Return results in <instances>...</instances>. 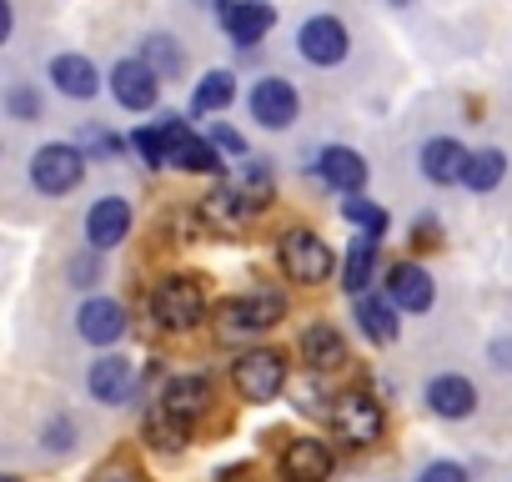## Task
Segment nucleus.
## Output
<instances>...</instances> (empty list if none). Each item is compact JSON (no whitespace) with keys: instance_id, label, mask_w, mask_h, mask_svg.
<instances>
[{"instance_id":"15","label":"nucleus","mask_w":512,"mask_h":482,"mask_svg":"<svg viewBox=\"0 0 512 482\" xmlns=\"http://www.w3.org/2000/svg\"><path fill=\"white\" fill-rule=\"evenodd\" d=\"M76 327H81V337H86V342L111 347V342H121V337H126V307H121V302H111V297H91V302L81 307Z\"/></svg>"},{"instance_id":"25","label":"nucleus","mask_w":512,"mask_h":482,"mask_svg":"<svg viewBox=\"0 0 512 482\" xmlns=\"http://www.w3.org/2000/svg\"><path fill=\"white\" fill-rule=\"evenodd\" d=\"M246 216H256V211L241 201V191H236V186H216V191L201 201V221H206V226H216V231H236Z\"/></svg>"},{"instance_id":"30","label":"nucleus","mask_w":512,"mask_h":482,"mask_svg":"<svg viewBox=\"0 0 512 482\" xmlns=\"http://www.w3.org/2000/svg\"><path fill=\"white\" fill-rule=\"evenodd\" d=\"M146 61H151V71L161 76V81H176L181 71H186V56H181V46L171 41V36H146V51H141Z\"/></svg>"},{"instance_id":"36","label":"nucleus","mask_w":512,"mask_h":482,"mask_svg":"<svg viewBox=\"0 0 512 482\" xmlns=\"http://www.w3.org/2000/svg\"><path fill=\"white\" fill-rule=\"evenodd\" d=\"M91 482H146V477H141V472H136L131 462H111V467H101V472H96Z\"/></svg>"},{"instance_id":"21","label":"nucleus","mask_w":512,"mask_h":482,"mask_svg":"<svg viewBox=\"0 0 512 482\" xmlns=\"http://www.w3.org/2000/svg\"><path fill=\"white\" fill-rule=\"evenodd\" d=\"M161 402H166L186 427H191V422H201V417H206V407H211V382H206V377H196V372H191V377H171V382H166V392H161Z\"/></svg>"},{"instance_id":"32","label":"nucleus","mask_w":512,"mask_h":482,"mask_svg":"<svg viewBox=\"0 0 512 482\" xmlns=\"http://www.w3.org/2000/svg\"><path fill=\"white\" fill-rule=\"evenodd\" d=\"M131 146H136L151 166H166V131H161V126H141V131L131 136Z\"/></svg>"},{"instance_id":"27","label":"nucleus","mask_w":512,"mask_h":482,"mask_svg":"<svg viewBox=\"0 0 512 482\" xmlns=\"http://www.w3.org/2000/svg\"><path fill=\"white\" fill-rule=\"evenodd\" d=\"M231 101H236V76H231V71H206V76L196 81V91H191V111H196V116L226 111Z\"/></svg>"},{"instance_id":"38","label":"nucleus","mask_w":512,"mask_h":482,"mask_svg":"<svg viewBox=\"0 0 512 482\" xmlns=\"http://www.w3.org/2000/svg\"><path fill=\"white\" fill-rule=\"evenodd\" d=\"M417 247H442V241H437V226H432V221H417Z\"/></svg>"},{"instance_id":"13","label":"nucleus","mask_w":512,"mask_h":482,"mask_svg":"<svg viewBox=\"0 0 512 482\" xmlns=\"http://www.w3.org/2000/svg\"><path fill=\"white\" fill-rule=\"evenodd\" d=\"M467 161H472V151H462V141H452V136H432L422 146V176L432 186H457L467 176Z\"/></svg>"},{"instance_id":"6","label":"nucleus","mask_w":512,"mask_h":482,"mask_svg":"<svg viewBox=\"0 0 512 482\" xmlns=\"http://www.w3.org/2000/svg\"><path fill=\"white\" fill-rule=\"evenodd\" d=\"M231 377H236V392L246 402H272L287 387V357L282 352H267V347L262 352H246V357H236Z\"/></svg>"},{"instance_id":"37","label":"nucleus","mask_w":512,"mask_h":482,"mask_svg":"<svg viewBox=\"0 0 512 482\" xmlns=\"http://www.w3.org/2000/svg\"><path fill=\"white\" fill-rule=\"evenodd\" d=\"M216 482H256V467L251 462H231V467L216 472Z\"/></svg>"},{"instance_id":"7","label":"nucleus","mask_w":512,"mask_h":482,"mask_svg":"<svg viewBox=\"0 0 512 482\" xmlns=\"http://www.w3.org/2000/svg\"><path fill=\"white\" fill-rule=\"evenodd\" d=\"M287 317V297L282 292H272V287H262V292H246V297H231L226 307H221V327L236 337V332H267V327H277Z\"/></svg>"},{"instance_id":"29","label":"nucleus","mask_w":512,"mask_h":482,"mask_svg":"<svg viewBox=\"0 0 512 482\" xmlns=\"http://www.w3.org/2000/svg\"><path fill=\"white\" fill-rule=\"evenodd\" d=\"M231 186L241 191V201H246L251 211H262V206L272 201V171H267L262 161H241V171L231 176Z\"/></svg>"},{"instance_id":"33","label":"nucleus","mask_w":512,"mask_h":482,"mask_svg":"<svg viewBox=\"0 0 512 482\" xmlns=\"http://www.w3.org/2000/svg\"><path fill=\"white\" fill-rule=\"evenodd\" d=\"M6 106H11V116H21V121L41 116V96L26 91V86H11V91H6Z\"/></svg>"},{"instance_id":"18","label":"nucleus","mask_w":512,"mask_h":482,"mask_svg":"<svg viewBox=\"0 0 512 482\" xmlns=\"http://www.w3.org/2000/svg\"><path fill=\"white\" fill-rule=\"evenodd\" d=\"M297 347H302V362H307L312 372H337V367H347V342H342V332H337L332 322H312Z\"/></svg>"},{"instance_id":"2","label":"nucleus","mask_w":512,"mask_h":482,"mask_svg":"<svg viewBox=\"0 0 512 482\" xmlns=\"http://www.w3.org/2000/svg\"><path fill=\"white\" fill-rule=\"evenodd\" d=\"M151 317L166 327V332H191L201 317H206V292L196 277H161L156 292H151Z\"/></svg>"},{"instance_id":"28","label":"nucleus","mask_w":512,"mask_h":482,"mask_svg":"<svg viewBox=\"0 0 512 482\" xmlns=\"http://www.w3.org/2000/svg\"><path fill=\"white\" fill-rule=\"evenodd\" d=\"M507 176V156L497 151V146H487V151H472V161H467V176H462V186L467 191H497V181Z\"/></svg>"},{"instance_id":"19","label":"nucleus","mask_w":512,"mask_h":482,"mask_svg":"<svg viewBox=\"0 0 512 482\" xmlns=\"http://www.w3.org/2000/svg\"><path fill=\"white\" fill-rule=\"evenodd\" d=\"M86 387H91V397H96V402L121 407V402L131 397V387H136V372H131V362H126V357H101V362H91Z\"/></svg>"},{"instance_id":"34","label":"nucleus","mask_w":512,"mask_h":482,"mask_svg":"<svg viewBox=\"0 0 512 482\" xmlns=\"http://www.w3.org/2000/svg\"><path fill=\"white\" fill-rule=\"evenodd\" d=\"M211 141H216L226 156H236V161L246 156V141H241V131H231V126H211Z\"/></svg>"},{"instance_id":"40","label":"nucleus","mask_w":512,"mask_h":482,"mask_svg":"<svg viewBox=\"0 0 512 482\" xmlns=\"http://www.w3.org/2000/svg\"><path fill=\"white\" fill-rule=\"evenodd\" d=\"M6 482H21V477H6Z\"/></svg>"},{"instance_id":"10","label":"nucleus","mask_w":512,"mask_h":482,"mask_svg":"<svg viewBox=\"0 0 512 482\" xmlns=\"http://www.w3.org/2000/svg\"><path fill=\"white\" fill-rule=\"evenodd\" d=\"M297 46H302V56H307L312 66H337V61H347V51H352L347 26H342L337 16H312V21L297 31Z\"/></svg>"},{"instance_id":"35","label":"nucleus","mask_w":512,"mask_h":482,"mask_svg":"<svg viewBox=\"0 0 512 482\" xmlns=\"http://www.w3.org/2000/svg\"><path fill=\"white\" fill-rule=\"evenodd\" d=\"M417 482H467V472H462L457 462H432V467H427Z\"/></svg>"},{"instance_id":"12","label":"nucleus","mask_w":512,"mask_h":482,"mask_svg":"<svg viewBox=\"0 0 512 482\" xmlns=\"http://www.w3.org/2000/svg\"><path fill=\"white\" fill-rule=\"evenodd\" d=\"M126 231H131V201H126V196H101V201L86 211V241H91L96 252L121 247Z\"/></svg>"},{"instance_id":"26","label":"nucleus","mask_w":512,"mask_h":482,"mask_svg":"<svg viewBox=\"0 0 512 482\" xmlns=\"http://www.w3.org/2000/svg\"><path fill=\"white\" fill-rule=\"evenodd\" d=\"M141 432H146V442L156 447V452H176L181 442H186V422L166 407V402H156V407H146V417H141Z\"/></svg>"},{"instance_id":"16","label":"nucleus","mask_w":512,"mask_h":482,"mask_svg":"<svg viewBox=\"0 0 512 482\" xmlns=\"http://www.w3.org/2000/svg\"><path fill=\"white\" fill-rule=\"evenodd\" d=\"M282 472L287 482H327L332 477V452L322 437H297L287 452H282Z\"/></svg>"},{"instance_id":"39","label":"nucleus","mask_w":512,"mask_h":482,"mask_svg":"<svg viewBox=\"0 0 512 482\" xmlns=\"http://www.w3.org/2000/svg\"><path fill=\"white\" fill-rule=\"evenodd\" d=\"M392 6H407V0H392Z\"/></svg>"},{"instance_id":"3","label":"nucleus","mask_w":512,"mask_h":482,"mask_svg":"<svg viewBox=\"0 0 512 482\" xmlns=\"http://www.w3.org/2000/svg\"><path fill=\"white\" fill-rule=\"evenodd\" d=\"M161 131H166V166H176V171H191V176H216L221 171V146L211 141V136H196L181 116H161L156 121Z\"/></svg>"},{"instance_id":"11","label":"nucleus","mask_w":512,"mask_h":482,"mask_svg":"<svg viewBox=\"0 0 512 482\" xmlns=\"http://www.w3.org/2000/svg\"><path fill=\"white\" fill-rule=\"evenodd\" d=\"M221 26L236 46H256L272 26H277V11L267 6V0H221Z\"/></svg>"},{"instance_id":"20","label":"nucleus","mask_w":512,"mask_h":482,"mask_svg":"<svg viewBox=\"0 0 512 482\" xmlns=\"http://www.w3.org/2000/svg\"><path fill=\"white\" fill-rule=\"evenodd\" d=\"M397 312H402V307H397L392 297L362 292V297H357V327H362V337H372L377 347L397 342V332H402V317H397Z\"/></svg>"},{"instance_id":"24","label":"nucleus","mask_w":512,"mask_h":482,"mask_svg":"<svg viewBox=\"0 0 512 482\" xmlns=\"http://www.w3.org/2000/svg\"><path fill=\"white\" fill-rule=\"evenodd\" d=\"M377 241L382 236H372V231H362L352 247H347V262H342V287L352 292V297H362L367 287H372V277H377Z\"/></svg>"},{"instance_id":"9","label":"nucleus","mask_w":512,"mask_h":482,"mask_svg":"<svg viewBox=\"0 0 512 482\" xmlns=\"http://www.w3.org/2000/svg\"><path fill=\"white\" fill-rule=\"evenodd\" d=\"M161 86H166V81L151 71L146 56L116 61V71H111V96H116V106H126V111H151L156 96H161Z\"/></svg>"},{"instance_id":"17","label":"nucleus","mask_w":512,"mask_h":482,"mask_svg":"<svg viewBox=\"0 0 512 482\" xmlns=\"http://www.w3.org/2000/svg\"><path fill=\"white\" fill-rule=\"evenodd\" d=\"M317 176L332 186V191H362L367 186V161H362V151H352V146H327L322 156H317Z\"/></svg>"},{"instance_id":"4","label":"nucleus","mask_w":512,"mask_h":482,"mask_svg":"<svg viewBox=\"0 0 512 482\" xmlns=\"http://www.w3.org/2000/svg\"><path fill=\"white\" fill-rule=\"evenodd\" d=\"M86 161H91V156H86L81 146L51 141V146H41V151L31 156V186H36V191H46V196H66V191H76V186H81Z\"/></svg>"},{"instance_id":"23","label":"nucleus","mask_w":512,"mask_h":482,"mask_svg":"<svg viewBox=\"0 0 512 482\" xmlns=\"http://www.w3.org/2000/svg\"><path fill=\"white\" fill-rule=\"evenodd\" d=\"M51 81H56V91L71 96V101H91V96L101 91V71H96L86 56H56V61H51Z\"/></svg>"},{"instance_id":"22","label":"nucleus","mask_w":512,"mask_h":482,"mask_svg":"<svg viewBox=\"0 0 512 482\" xmlns=\"http://www.w3.org/2000/svg\"><path fill=\"white\" fill-rule=\"evenodd\" d=\"M427 407H432L437 417H472V407H477V387H472L467 377H457V372L432 377V382H427Z\"/></svg>"},{"instance_id":"5","label":"nucleus","mask_w":512,"mask_h":482,"mask_svg":"<svg viewBox=\"0 0 512 482\" xmlns=\"http://www.w3.org/2000/svg\"><path fill=\"white\" fill-rule=\"evenodd\" d=\"M382 427H387L382 402H372L367 392L337 397V407H332V432H337L347 447H372V442H382Z\"/></svg>"},{"instance_id":"8","label":"nucleus","mask_w":512,"mask_h":482,"mask_svg":"<svg viewBox=\"0 0 512 482\" xmlns=\"http://www.w3.org/2000/svg\"><path fill=\"white\" fill-rule=\"evenodd\" d=\"M297 111H302V96H297L292 81L267 76V81L251 86V121H262L267 131H287L297 121Z\"/></svg>"},{"instance_id":"14","label":"nucleus","mask_w":512,"mask_h":482,"mask_svg":"<svg viewBox=\"0 0 512 482\" xmlns=\"http://www.w3.org/2000/svg\"><path fill=\"white\" fill-rule=\"evenodd\" d=\"M387 297H392L402 312H427L432 297H437V287H432L427 267H417V262H397V267L387 272Z\"/></svg>"},{"instance_id":"1","label":"nucleus","mask_w":512,"mask_h":482,"mask_svg":"<svg viewBox=\"0 0 512 482\" xmlns=\"http://www.w3.org/2000/svg\"><path fill=\"white\" fill-rule=\"evenodd\" d=\"M277 262H282V272H287L292 282H302V287H322V282L332 277V267H337L332 247H327L317 231H307V226H297V231H287V236L277 241Z\"/></svg>"},{"instance_id":"31","label":"nucleus","mask_w":512,"mask_h":482,"mask_svg":"<svg viewBox=\"0 0 512 482\" xmlns=\"http://www.w3.org/2000/svg\"><path fill=\"white\" fill-rule=\"evenodd\" d=\"M342 216H347L352 226L372 231V236H382V231H387V211H382L377 201H367V196H352V201H342Z\"/></svg>"}]
</instances>
